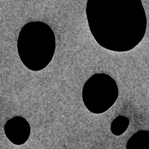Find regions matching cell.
Instances as JSON below:
<instances>
[{
    "mask_svg": "<svg viewBox=\"0 0 149 149\" xmlns=\"http://www.w3.org/2000/svg\"><path fill=\"white\" fill-rule=\"evenodd\" d=\"M118 95L116 82L104 73L93 75L84 85L82 93L83 102L91 112L100 114L115 103Z\"/></svg>",
    "mask_w": 149,
    "mask_h": 149,
    "instance_id": "obj_1",
    "label": "cell"
},
{
    "mask_svg": "<svg viewBox=\"0 0 149 149\" xmlns=\"http://www.w3.org/2000/svg\"><path fill=\"white\" fill-rule=\"evenodd\" d=\"M126 149H149V131L139 130L128 140Z\"/></svg>",
    "mask_w": 149,
    "mask_h": 149,
    "instance_id": "obj_3",
    "label": "cell"
},
{
    "mask_svg": "<svg viewBox=\"0 0 149 149\" xmlns=\"http://www.w3.org/2000/svg\"><path fill=\"white\" fill-rule=\"evenodd\" d=\"M129 125V120L128 118L119 116L112 122L111 130L115 136H120L127 130Z\"/></svg>",
    "mask_w": 149,
    "mask_h": 149,
    "instance_id": "obj_4",
    "label": "cell"
},
{
    "mask_svg": "<svg viewBox=\"0 0 149 149\" xmlns=\"http://www.w3.org/2000/svg\"><path fill=\"white\" fill-rule=\"evenodd\" d=\"M4 129L8 140L18 146L24 144L27 141L31 132L29 123L24 117L20 116H15L7 120Z\"/></svg>",
    "mask_w": 149,
    "mask_h": 149,
    "instance_id": "obj_2",
    "label": "cell"
}]
</instances>
